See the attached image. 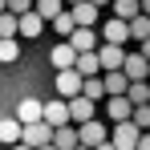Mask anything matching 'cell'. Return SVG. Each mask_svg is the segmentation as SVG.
Segmentation results:
<instances>
[{
    "label": "cell",
    "mask_w": 150,
    "mask_h": 150,
    "mask_svg": "<svg viewBox=\"0 0 150 150\" xmlns=\"http://www.w3.org/2000/svg\"><path fill=\"white\" fill-rule=\"evenodd\" d=\"M53 146L57 150H73L77 146V126H57L53 130Z\"/></svg>",
    "instance_id": "obj_18"
},
{
    "label": "cell",
    "mask_w": 150,
    "mask_h": 150,
    "mask_svg": "<svg viewBox=\"0 0 150 150\" xmlns=\"http://www.w3.org/2000/svg\"><path fill=\"white\" fill-rule=\"evenodd\" d=\"M138 134H142V130H138L134 122H118V126H114V134H110L105 142H110L114 150H134V146H138Z\"/></svg>",
    "instance_id": "obj_3"
},
{
    "label": "cell",
    "mask_w": 150,
    "mask_h": 150,
    "mask_svg": "<svg viewBox=\"0 0 150 150\" xmlns=\"http://www.w3.org/2000/svg\"><path fill=\"white\" fill-rule=\"evenodd\" d=\"M65 45L73 53H93L98 49V33H93V28H73V33L65 37Z\"/></svg>",
    "instance_id": "obj_7"
},
{
    "label": "cell",
    "mask_w": 150,
    "mask_h": 150,
    "mask_svg": "<svg viewBox=\"0 0 150 150\" xmlns=\"http://www.w3.org/2000/svg\"><path fill=\"white\" fill-rule=\"evenodd\" d=\"M130 122L138 126V130H150V105H134V114H130Z\"/></svg>",
    "instance_id": "obj_28"
},
{
    "label": "cell",
    "mask_w": 150,
    "mask_h": 150,
    "mask_svg": "<svg viewBox=\"0 0 150 150\" xmlns=\"http://www.w3.org/2000/svg\"><path fill=\"white\" fill-rule=\"evenodd\" d=\"M98 65H101V73H118L122 69V61H126V49L122 45H98Z\"/></svg>",
    "instance_id": "obj_5"
},
{
    "label": "cell",
    "mask_w": 150,
    "mask_h": 150,
    "mask_svg": "<svg viewBox=\"0 0 150 150\" xmlns=\"http://www.w3.org/2000/svg\"><path fill=\"white\" fill-rule=\"evenodd\" d=\"M89 4H93V8H101V4H110V0H89Z\"/></svg>",
    "instance_id": "obj_34"
},
{
    "label": "cell",
    "mask_w": 150,
    "mask_h": 150,
    "mask_svg": "<svg viewBox=\"0 0 150 150\" xmlns=\"http://www.w3.org/2000/svg\"><path fill=\"white\" fill-rule=\"evenodd\" d=\"M138 12H142V16H150V0H138Z\"/></svg>",
    "instance_id": "obj_32"
},
{
    "label": "cell",
    "mask_w": 150,
    "mask_h": 150,
    "mask_svg": "<svg viewBox=\"0 0 150 150\" xmlns=\"http://www.w3.org/2000/svg\"><path fill=\"white\" fill-rule=\"evenodd\" d=\"M138 57H142V61L150 65V41H142V45H138Z\"/></svg>",
    "instance_id": "obj_31"
},
{
    "label": "cell",
    "mask_w": 150,
    "mask_h": 150,
    "mask_svg": "<svg viewBox=\"0 0 150 150\" xmlns=\"http://www.w3.org/2000/svg\"><path fill=\"white\" fill-rule=\"evenodd\" d=\"M61 4H65V8H73V4H81V0H61Z\"/></svg>",
    "instance_id": "obj_33"
},
{
    "label": "cell",
    "mask_w": 150,
    "mask_h": 150,
    "mask_svg": "<svg viewBox=\"0 0 150 150\" xmlns=\"http://www.w3.org/2000/svg\"><path fill=\"white\" fill-rule=\"evenodd\" d=\"M4 12H12V16H25V12H33V0H4Z\"/></svg>",
    "instance_id": "obj_29"
},
{
    "label": "cell",
    "mask_w": 150,
    "mask_h": 150,
    "mask_svg": "<svg viewBox=\"0 0 150 150\" xmlns=\"http://www.w3.org/2000/svg\"><path fill=\"white\" fill-rule=\"evenodd\" d=\"M126 101L130 105H150V85L146 81H130L126 85Z\"/></svg>",
    "instance_id": "obj_19"
},
{
    "label": "cell",
    "mask_w": 150,
    "mask_h": 150,
    "mask_svg": "<svg viewBox=\"0 0 150 150\" xmlns=\"http://www.w3.org/2000/svg\"><path fill=\"white\" fill-rule=\"evenodd\" d=\"M16 122H21V126L41 122V101H37V98H21V105H16Z\"/></svg>",
    "instance_id": "obj_13"
},
{
    "label": "cell",
    "mask_w": 150,
    "mask_h": 150,
    "mask_svg": "<svg viewBox=\"0 0 150 150\" xmlns=\"http://www.w3.org/2000/svg\"><path fill=\"white\" fill-rule=\"evenodd\" d=\"M105 114H110V118H114V126H118V122H130L134 105H130L126 98H105Z\"/></svg>",
    "instance_id": "obj_16"
},
{
    "label": "cell",
    "mask_w": 150,
    "mask_h": 150,
    "mask_svg": "<svg viewBox=\"0 0 150 150\" xmlns=\"http://www.w3.org/2000/svg\"><path fill=\"white\" fill-rule=\"evenodd\" d=\"M81 98H89V101H101V98H105L101 77H81Z\"/></svg>",
    "instance_id": "obj_22"
},
{
    "label": "cell",
    "mask_w": 150,
    "mask_h": 150,
    "mask_svg": "<svg viewBox=\"0 0 150 150\" xmlns=\"http://www.w3.org/2000/svg\"><path fill=\"white\" fill-rule=\"evenodd\" d=\"M114 16L118 21H134L138 16V0H114Z\"/></svg>",
    "instance_id": "obj_25"
},
{
    "label": "cell",
    "mask_w": 150,
    "mask_h": 150,
    "mask_svg": "<svg viewBox=\"0 0 150 150\" xmlns=\"http://www.w3.org/2000/svg\"><path fill=\"white\" fill-rule=\"evenodd\" d=\"M81 93V77L73 73V69H57V98H77Z\"/></svg>",
    "instance_id": "obj_9"
},
{
    "label": "cell",
    "mask_w": 150,
    "mask_h": 150,
    "mask_svg": "<svg viewBox=\"0 0 150 150\" xmlns=\"http://www.w3.org/2000/svg\"><path fill=\"white\" fill-rule=\"evenodd\" d=\"M21 57V37H8V41H0V61L4 65H12Z\"/></svg>",
    "instance_id": "obj_24"
},
{
    "label": "cell",
    "mask_w": 150,
    "mask_h": 150,
    "mask_svg": "<svg viewBox=\"0 0 150 150\" xmlns=\"http://www.w3.org/2000/svg\"><path fill=\"white\" fill-rule=\"evenodd\" d=\"M69 16H73L77 28H89L93 21H98V8H93L89 0H81V4H73V8H69Z\"/></svg>",
    "instance_id": "obj_14"
},
{
    "label": "cell",
    "mask_w": 150,
    "mask_h": 150,
    "mask_svg": "<svg viewBox=\"0 0 150 150\" xmlns=\"http://www.w3.org/2000/svg\"><path fill=\"white\" fill-rule=\"evenodd\" d=\"M73 61H77V53L61 41V45H53V69H73Z\"/></svg>",
    "instance_id": "obj_21"
},
{
    "label": "cell",
    "mask_w": 150,
    "mask_h": 150,
    "mask_svg": "<svg viewBox=\"0 0 150 150\" xmlns=\"http://www.w3.org/2000/svg\"><path fill=\"white\" fill-rule=\"evenodd\" d=\"M0 12H4V0H0Z\"/></svg>",
    "instance_id": "obj_39"
},
{
    "label": "cell",
    "mask_w": 150,
    "mask_h": 150,
    "mask_svg": "<svg viewBox=\"0 0 150 150\" xmlns=\"http://www.w3.org/2000/svg\"><path fill=\"white\" fill-rule=\"evenodd\" d=\"M146 61H142V57H138V53H126V61H122V77L126 81H146Z\"/></svg>",
    "instance_id": "obj_10"
},
{
    "label": "cell",
    "mask_w": 150,
    "mask_h": 150,
    "mask_svg": "<svg viewBox=\"0 0 150 150\" xmlns=\"http://www.w3.org/2000/svg\"><path fill=\"white\" fill-rule=\"evenodd\" d=\"M37 150H57V146H53V142H49V146H37Z\"/></svg>",
    "instance_id": "obj_36"
},
{
    "label": "cell",
    "mask_w": 150,
    "mask_h": 150,
    "mask_svg": "<svg viewBox=\"0 0 150 150\" xmlns=\"http://www.w3.org/2000/svg\"><path fill=\"white\" fill-rule=\"evenodd\" d=\"M126 28H130V45H142V41H150V16H134V21H126Z\"/></svg>",
    "instance_id": "obj_17"
},
{
    "label": "cell",
    "mask_w": 150,
    "mask_h": 150,
    "mask_svg": "<svg viewBox=\"0 0 150 150\" xmlns=\"http://www.w3.org/2000/svg\"><path fill=\"white\" fill-rule=\"evenodd\" d=\"M134 150H150V130H142V134H138V146Z\"/></svg>",
    "instance_id": "obj_30"
},
{
    "label": "cell",
    "mask_w": 150,
    "mask_h": 150,
    "mask_svg": "<svg viewBox=\"0 0 150 150\" xmlns=\"http://www.w3.org/2000/svg\"><path fill=\"white\" fill-rule=\"evenodd\" d=\"M126 85H130V81L122 77V69H118V73H101V89H105V98H126Z\"/></svg>",
    "instance_id": "obj_15"
},
{
    "label": "cell",
    "mask_w": 150,
    "mask_h": 150,
    "mask_svg": "<svg viewBox=\"0 0 150 150\" xmlns=\"http://www.w3.org/2000/svg\"><path fill=\"white\" fill-rule=\"evenodd\" d=\"M93 150H114V146H110V142H101V146H93Z\"/></svg>",
    "instance_id": "obj_35"
},
{
    "label": "cell",
    "mask_w": 150,
    "mask_h": 150,
    "mask_svg": "<svg viewBox=\"0 0 150 150\" xmlns=\"http://www.w3.org/2000/svg\"><path fill=\"white\" fill-rule=\"evenodd\" d=\"M73 73H77V77H101L98 53H77V61H73Z\"/></svg>",
    "instance_id": "obj_11"
},
{
    "label": "cell",
    "mask_w": 150,
    "mask_h": 150,
    "mask_svg": "<svg viewBox=\"0 0 150 150\" xmlns=\"http://www.w3.org/2000/svg\"><path fill=\"white\" fill-rule=\"evenodd\" d=\"M33 12H37L41 21H53V16L65 12V4H61V0H33Z\"/></svg>",
    "instance_id": "obj_20"
},
{
    "label": "cell",
    "mask_w": 150,
    "mask_h": 150,
    "mask_svg": "<svg viewBox=\"0 0 150 150\" xmlns=\"http://www.w3.org/2000/svg\"><path fill=\"white\" fill-rule=\"evenodd\" d=\"M105 138H110V134H105V126L98 122V118H93V122H85V126H77V146H101V142H105Z\"/></svg>",
    "instance_id": "obj_6"
},
{
    "label": "cell",
    "mask_w": 150,
    "mask_h": 150,
    "mask_svg": "<svg viewBox=\"0 0 150 150\" xmlns=\"http://www.w3.org/2000/svg\"><path fill=\"white\" fill-rule=\"evenodd\" d=\"M73 150H89V146H73Z\"/></svg>",
    "instance_id": "obj_38"
},
{
    "label": "cell",
    "mask_w": 150,
    "mask_h": 150,
    "mask_svg": "<svg viewBox=\"0 0 150 150\" xmlns=\"http://www.w3.org/2000/svg\"><path fill=\"white\" fill-rule=\"evenodd\" d=\"M0 142H12V146L21 142V122H16V118H4V122H0Z\"/></svg>",
    "instance_id": "obj_23"
},
{
    "label": "cell",
    "mask_w": 150,
    "mask_h": 150,
    "mask_svg": "<svg viewBox=\"0 0 150 150\" xmlns=\"http://www.w3.org/2000/svg\"><path fill=\"white\" fill-rule=\"evenodd\" d=\"M65 105H69V126H85V122H93V118H98V101L81 98V93L69 98Z\"/></svg>",
    "instance_id": "obj_1"
},
{
    "label": "cell",
    "mask_w": 150,
    "mask_h": 150,
    "mask_svg": "<svg viewBox=\"0 0 150 150\" xmlns=\"http://www.w3.org/2000/svg\"><path fill=\"white\" fill-rule=\"evenodd\" d=\"M53 142V130L45 122H33V126H21V146L37 150V146H49Z\"/></svg>",
    "instance_id": "obj_4"
},
{
    "label": "cell",
    "mask_w": 150,
    "mask_h": 150,
    "mask_svg": "<svg viewBox=\"0 0 150 150\" xmlns=\"http://www.w3.org/2000/svg\"><path fill=\"white\" fill-rule=\"evenodd\" d=\"M12 150H28V146H21V142H16V146H12Z\"/></svg>",
    "instance_id": "obj_37"
},
{
    "label": "cell",
    "mask_w": 150,
    "mask_h": 150,
    "mask_svg": "<svg viewBox=\"0 0 150 150\" xmlns=\"http://www.w3.org/2000/svg\"><path fill=\"white\" fill-rule=\"evenodd\" d=\"M8 37H16V16L12 12H0V41H8Z\"/></svg>",
    "instance_id": "obj_27"
},
{
    "label": "cell",
    "mask_w": 150,
    "mask_h": 150,
    "mask_svg": "<svg viewBox=\"0 0 150 150\" xmlns=\"http://www.w3.org/2000/svg\"><path fill=\"white\" fill-rule=\"evenodd\" d=\"M0 122H4V114H0Z\"/></svg>",
    "instance_id": "obj_40"
},
{
    "label": "cell",
    "mask_w": 150,
    "mask_h": 150,
    "mask_svg": "<svg viewBox=\"0 0 150 150\" xmlns=\"http://www.w3.org/2000/svg\"><path fill=\"white\" fill-rule=\"evenodd\" d=\"M41 122L49 126V130H57V126H69V105H65V98L41 101Z\"/></svg>",
    "instance_id": "obj_2"
},
{
    "label": "cell",
    "mask_w": 150,
    "mask_h": 150,
    "mask_svg": "<svg viewBox=\"0 0 150 150\" xmlns=\"http://www.w3.org/2000/svg\"><path fill=\"white\" fill-rule=\"evenodd\" d=\"M41 28H45V21L37 16V12H25V16H16V37H41Z\"/></svg>",
    "instance_id": "obj_12"
},
{
    "label": "cell",
    "mask_w": 150,
    "mask_h": 150,
    "mask_svg": "<svg viewBox=\"0 0 150 150\" xmlns=\"http://www.w3.org/2000/svg\"><path fill=\"white\" fill-rule=\"evenodd\" d=\"M73 16H69V8H65V12H61V16H53V33H57V37H69V33H73Z\"/></svg>",
    "instance_id": "obj_26"
},
{
    "label": "cell",
    "mask_w": 150,
    "mask_h": 150,
    "mask_svg": "<svg viewBox=\"0 0 150 150\" xmlns=\"http://www.w3.org/2000/svg\"><path fill=\"white\" fill-rule=\"evenodd\" d=\"M101 37H105V45H130V28H126V21H118V16H110L105 21V28H101Z\"/></svg>",
    "instance_id": "obj_8"
}]
</instances>
